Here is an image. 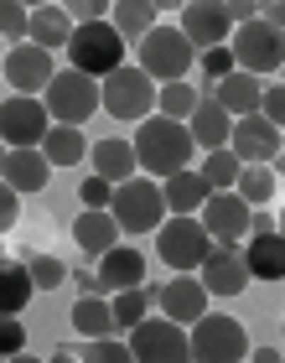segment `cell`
<instances>
[{
  "label": "cell",
  "mask_w": 285,
  "mask_h": 363,
  "mask_svg": "<svg viewBox=\"0 0 285 363\" xmlns=\"http://www.w3.org/2000/svg\"><path fill=\"white\" fill-rule=\"evenodd\" d=\"M135 167L150 177V182H166V177H177V172H187V156L197 151L192 135H187V125H177V120H166V114H156V120H140L135 130Z\"/></svg>",
  "instance_id": "1"
},
{
  "label": "cell",
  "mask_w": 285,
  "mask_h": 363,
  "mask_svg": "<svg viewBox=\"0 0 285 363\" xmlns=\"http://www.w3.org/2000/svg\"><path fill=\"white\" fill-rule=\"evenodd\" d=\"M68 62L73 73L83 78H109L125 68V37L114 31L109 21H89V26H73V42H68Z\"/></svg>",
  "instance_id": "2"
},
{
  "label": "cell",
  "mask_w": 285,
  "mask_h": 363,
  "mask_svg": "<svg viewBox=\"0 0 285 363\" xmlns=\"http://www.w3.org/2000/svg\"><path fill=\"white\" fill-rule=\"evenodd\" d=\"M197 68V52L192 42L181 37V26H156L150 37L140 42V73L150 84H187V73Z\"/></svg>",
  "instance_id": "3"
},
{
  "label": "cell",
  "mask_w": 285,
  "mask_h": 363,
  "mask_svg": "<svg viewBox=\"0 0 285 363\" xmlns=\"http://www.w3.org/2000/svg\"><path fill=\"white\" fill-rule=\"evenodd\" d=\"M114 223H120V234H145V228H161L166 223V192L161 182L150 177H130L125 187H114Z\"/></svg>",
  "instance_id": "4"
},
{
  "label": "cell",
  "mask_w": 285,
  "mask_h": 363,
  "mask_svg": "<svg viewBox=\"0 0 285 363\" xmlns=\"http://www.w3.org/2000/svg\"><path fill=\"white\" fill-rule=\"evenodd\" d=\"M187 348H192V363H244L249 358V333H244V322L208 311L203 322H192Z\"/></svg>",
  "instance_id": "5"
},
{
  "label": "cell",
  "mask_w": 285,
  "mask_h": 363,
  "mask_svg": "<svg viewBox=\"0 0 285 363\" xmlns=\"http://www.w3.org/2000/svg\"><path fill=\"white\" fill-rule=\"evenodd\" d=\"M156 255L172 270L192 275V270H203V259L213 255V234L203 228V218H166L156 228Z\"/></svg>",
  "instance_id": "6"
},
{
  "label": "cell",
  "mask_w": 285,
  "mask_h": 363,
  "mask_svg": "<svg viewBox=\"0 0 285 363\" xmlns=\"http://www.w3.org/2000/svg\"><path fill=\"white\" fill-rule=\"evenodd\" d=\"M228 52H233V68L249 73V78H259V73H280V68H285V37H280V31H270L264 21L233 26Z\"/></svg>",
  "instance_id": "7"
},
{
  "label": "cell",
  "mask_w": 285,
  "mask_h": 363,
  "mask_svg": "<svg viewBox=\"0 0 285 363\" xmlns=\"http://www.w3.org/2000/svg\"><path fill=\"white\" fill-rule=\"evenodd\" d=\"M42 104H47V114H52V125H73L78 130L83 120H94V114H99V84L68 68V73H57L52 84H47Z\"/></svg>",
  "instance_id": "8"
},
{
  "label": "cell",
  "mask_w": 285,
  "mask_h": 363,
  "mask_svg": "<svg viewBox=\"0 0 285 363\" xmlns=\"http://www.w3.org/2000/svg\"><path fill=\"white\" fill-rule=\"evenodd\" d=\"M99 104H104V114H114V120H145L150 109H156V84L135 68H120L109 73L104 84H99Z\"/></svg>",
  "instance_id": "9"
},
{
  "label": "cell",
  "mask_w": 285,
  "mask_h": 363,
  "mask_svg": "<svg viewBox=\"0 0 285 363\" xmlns=\"http://www.w3.org/2000/svg\"><path fill=\"white\" fill-rule=\"evenodd\" d=\"M47 130H52V114H47L42 99H6L0 104V140L6 151H42Z\"/></svg>",
  "instance_id": "10"
},
{
  "label": "cell",
  "mask_w": 285,
  "mask_h": 363,
  "mask_svg": "<svg viewBox=\"0 0 285 363\" xmlns=\"http://www.w3.org/2000/svg\"><path fill=\"white\" fill-rule=\"evenodd\" d=\"M130 353H135V363H192V348H187V333H181L177 322H140L130 327Z\"/></svg>",
  "instance_id": "11"
},
{
  "label": "cell",
  "mask_w": 285,
  "mask_h": 363,
  "mask_svg": "<svg viewBox=\"0 0 285 363\" xmlns=\"http://www.w3.org/2000/svg\"><path fill=\"white\" fill-rule=\"evenodd\" d=\"M6 78H11V89L21 94V99L47 94V84L57 78L52 52H42V47H31V42H16L11 52H6Z\"/></svg>",
  "instance_id": "12"
},
{
  "label": "cell",
  "mask_w": 285,
  "mask_h": 363,
  "mask_svg": "<svg viewBox=\"0 0 285 363\" xmlns=\"http://www.w3.org/2000/svg\"><path fill=\"white\" fill-rule=\"evenodd\" d=\"M228 151L244 161V167H270V156H280V130L264 120V114H249V120H233Z\"/></svg>",
  "instance_id": "13"
},
{
  "label": "cell",
  "mask_w": 285,
  "mask_h": 363,
  "mask_svg": "<svg viewBox=\"0 0 285 363\" xmlns=\"http://www.w3.org/2000/svg\"><path fill=\"white\" fill-rule=\"evenodd\" d=\"M228 6H208V0H192L181 11V37L192 42V52H213V47H228Z\"/></svg>",
  "instance_id": "14"
},
{
  "label": "cell",
  "mask_w": 285,
  "mask_h": 363,
  "mask_svg": "<svg viewBox=\"0 0 285 363\" xmlns=\"http://www.w3.org/2000/svg\"><path fill=\"white\" fill-rule=\"evenodd\" d=\"M249 208L239 192H213L208 203H203V228L213 234V244H233V239H244L249 234Z\"/></svg>",
  "instance_id": "15"
},
{
  "label": "cell",
  "mask_w": 285,
  "mask_h": 363,
  "mask_svg": "<svg viewBox=\"0 0 285 363\" xmlns=\"http://www.w3.org/2000/svg\"><path fill=\"white\" fill-rule=\"evenodd\" d=\"M249 286V265L239 244H213V255L203 259V291L208 296H239Z\"/></svg>",
  "instance_id": "16"
},
{
  "label": "cell",
  "mask_w": 285,
  "mask_h": 363,
  "mask_svg": "<svg viewBox=\"0 0 285 363\" xmlns=\"http://www.w3.org/2000/svg\"><path fill=\"white\" fill-rule=\"evenodd\" d=\"M99 286H104L109 296H120V291H135L145 286V255L140 250H130V244H114V250L99 259Z\"/></svg>",
  "instance_id": "17"
},
{
  "label": "cell",
  "mask_w": 285,
  "mask_h": 363,
  "mask_svg": "<svg viewBox=\"0 0 285 363\" xmlns=\"http://www.w3.org/2000/svg\"><path fill=\"white\" fill-rule=\"evenodd\" d=\"M156 306L166 311V322H203L208 317V291H203V280H166L161 296H156Z\"/></svg>",
  "instance_id": "18"
},
{
  "label": "cell",
  "mask_w": 285,
  "mask_h": 363,
  "mask_svg": "<svg viewBox=\"0 0 285 363\" xmlns=\"http://www.w3.org/2000/svg\"><path fill=\"white\" fill-rule=\"evenodd\" d=\"M187 135H192V145H203V151H228L233 114L218 104V99H203V104L192 109V120H187Z\"/></svg>",
  "instance_id": "19"
},
{
  "label": "cell",
  "mask_w": 285,
  "mask_h": 363,
  "mask_svg": "<svg viewBox=\"0 0 285 363\" xmlns=\"http://www.w3.org/2000/svg\"><path fill=\"white\" fill-rule=\"evenodd\" d=\"M161 192H166V213H172V218H197V213H203V203L213 197V187L203 182V172H177V177H166L161 182Z\"/></svg>",
  "instance_id": "20"
},
{
  "label": "cell",
  "mask_w": 285,
  "mask_h": 363,
  "mask_svg": "<svg viewBox=\"0 0 285 363\" xmlns=\"http://www.w3.org/2000/svg\"><path fill=\"white\" fill-rule=\"evenodd\" d=\"M89 161H94V177H104L109 187H125L130 177H140L130 140H99V145H89Z\"/></svg>",
  "instance_id": "21"
},
{
  "label": "cell",
  "mask_w": 285,
  "mask_h": 363,
  "mask_svg": "<svg viewBox=\"0 0 285 363\" xmlns=\"http://www.w3.org/2000/svg\"><path fill=\"white\" fill-rule=\"evenodd\" d=\"M47 156L42 151H0V182L16 192H42L47 187Z\"/></svg>",
  "instance_id": "22"
},
{
  "label": "cell",
  "mask_w": 285,
  "mask_h": 363,
  "mask_svg": "<svg viewBox=\"0 0 285 363\" xmlns=\"http://www.w3.org/2000/svg\"><path fill=\"white\" fill-rule=\"evenodd\" d=\"M73 239H78V250L89 255V259H104L114 244H120V223H114V213H89L83 208L78 213V223H73Z\"/></svg>",
  "instance_id": "23"
},
{
  "label": "cell",
  "mask_w": 285,
  "mask_h": 363,
  "mask_svg": "<svg viewBox=\"0 0 285 363\" xmlns=\"http://www.w3.org/2000/svg\"><path fill=\"white\" fill-rule=\"evenodd\" d=\"M26 42L52 52V47H68L73 42V16L62 6H31V26H26Z\"/></svg>",
  "instance_id": "24"
},
{
  "label": "cell",
  "mask_w": 285,
  "mask_h": 363,
  "mask_svg": "<svg viewBox=\"0 0 285 363\" xmlns=\"http://www.w3.org/2000/svg\"><path fill=\"white\" fill-rule=\"evenodd\" d=\"M244 265H249V280H285V239H280V228L249 239Z\"/></svg>",
  "instance_id": "25"
},
{
  "label": "cell",
  "mask_w": 285,
  "mask_h": 363,
  "mask_svg": "<svg viewBox=\"0 0 285 363\" xmlns=\"http://www.w3.org/2000/svg\"><path fill=\"white\" fill-rule=\"evenodd\" d=\"M218 104H223L233 120H249V114H259V99H264V84L259 78H249V73H228L223 84H218Z\"/></svg>",
  "instance_id": "26"
},
{
  "label": "cell",
  "mask_w": 285,
  "mask_h": 363,
  "mask_svg": "<svg viewBox=\"0 0 285 363\" xmlns=\"http://www.w3.org/2000/svg\"><path fill=\"white\" fill-rule=\"evenodd\" d=\"M31 296H37L31 270L21 265V259H0V317H21Z\"/></svg>",
  "instance_id": "27"
},
{
  "label": "cell",
  "mask_w": 285,
  "mask_h": 363,
  "mask_svg": "<svg viewBox=\"0 0 285 363\" xmlns=\"http://www.w3.org/2000/svg\"><path fill=\"white\" fill-rule=\"evenodd\" d=\"M73 327H78L89 342L114 337V306L104 301V296H78V301H73Z\"/></svg>",
  "instance_id": "28"
},
{
  "label": "cell",
  "mask_w": 285,
  "mask_h": 363,
  "mask_svg": "<svg viewBox=\"0 0 285 363\" xmlns=\"http://www.w3.org/2000/svg\"><path fill=\"white\" fill-rule=\"evenodd\" d=\"M42 156H47V167H73V161L89 156V140H83V130H73V125H52L47 140H42Z\"/></svg>",
  "instance_id": "29"
},
{
  "label": "cell",
  "mask_w": 285,
  "mask_h": 363,
  "mask_svg": "<svg viewBox=\"0 0 285 363\" xmlns=\"http://www.w3.org/2000/svg\"><path fill=\"white\" fill-rule=\"evenodd\" d=\"M109 26L120 31V37L145 42L150 31H156V6H150V0H120V6L109 11Z\"/></svg>",
  "instance_id": "30"
},
{
  "label": "cell",
  "mask_w": 285,
  "mask_h": 363,
  "mask_svg": "<svg viewBox=\"0 0 285 363\" xmlns=\"http://www.w3.org/2000/svg\"><path fill=\"white\" fill-rule=\"evenodd\" d=\"M156 296H161V286H135V291H120V296H114V327H125V333H130V327H140L145 322V311L150 306H156Z\"/></svg>",
  "instance_id": "31"
},
{
  "label": "cell",
  "mask_w": 285,
  "mask_h": 363,
  "mask_svg": "<svg viewBox=\"0 0 285 363\" xmlns=\"http://www.w3.org/2000/svg\"><path fill=\"white\" fill-rule=\"evenodd\" d=\"M156 104L166 109V120H177V125H187L192 120V109L203 104V94H197L192 84H166L161 94H156Z\"/></svg>",
  "instance_id": "32"
},
{
  "label": "cell",
  "mask_w": 285,
  "mask_h": 363,
  "mask_svg": "<svg viewBox=\"0 0 285 363\" xmlns=\"http://www.w3.org/2000/svg\"><path fill=\"white\" fill-rule=\"evenodd\" d=\"M239 172H244V161L233 156V151H213L208 161H203V182L213 192H233V182H239Z\"/></svg>",
  "instance_id": "33"
},
{
  "label": "cell",
  "mask_w": 285,
  "mask_h": 363,
  "mask_svg": "<svg viewBox=\"0 0 285 363\" xmlns=\"http://www.w3.org/2000/svg\"><path fill=\"white\" fill-rule=\"evenodd\" d=\"M21 265L31 270V286H37V291H62V286H68V265L52 259V255H26Z\"/></svg>",
  "instance_id": "34"
},
{
  "label": "cell",
  "mask_w": 285,
  "mask_h": 363,
  "mask_svg": "<svg viewBox=\"0 0 285 363\" xmlns=\"http://www.w3.org/2000/svg\"><path fill=\"white\" fill-rule=\"evenodd\" d=\"M233 192H239L244 203H270L275 197V172L270 167H244L239 182H233Z\"/></svg>",
  "instance_id": "35"
},
{
  "label": "cell",
  "mask_w": 285,
  "mask_h": 363,
  "mask_svg": "<svg viewBox=\"0 0 285 363\" xmlns=\"http://www.w3.org/2000/svg\"><path fill=\"white\" fill-rule=\"evenodd\" d=\"M78 363H135V353H130V342H120V337H99L78 353Z\"/></svg>",
  "instance_id": "36"
},
{
  "label": "cell",
  "mask_w": 285,
  "mask_h": 363,
  "mask_svg": "<svg viewBox=\"0 0 285 363\" xmlns=\"http://www.w3.org/2000/svg\"><path fill=\"white\" fill-rule=\"evenodd\" d=\"M26 26H31V11H21L16 0H0V37H11L16 42H26Z\"/></svg>",
  "instance_id": "37"
},
{
  "label": "cell",
  "mask_w": 285,
  "mask_h": 363,
  "mask_svg": "<svg viewBox=\"0 0 285 363\" xmlns=\"http://www.w3.org/2000/svg\"><path fill=\"white\" fill-rule=\"evenodd\" d=\"M78 197H83V208H89V213H104V208L114 203V187H109L104 177H89V182L78 187Z\"/></svg>",
  "instance_id": "38"
},
{
  "label": "cell",
  "mask_w": 285,
  "mask_h": 363,
  "mask_svg": "<svg viewBox=\"0 0 285 363\" xmlns=\"http://www.w3.org/2000/svg\"><path fill=\"white\" fill-rule=\"evenodd\" d=\"M16 353H26V327L16 317H0V358H16Z\"/></svg>",
  "instance_id": "39"
},
{
  "label": "cell",
  "mask_w": 285,
  "mask_h": 363,
  "mask_svg": "<svg viewBox=\"0 0 285 363\" xmlns=\"http://www.w3.org/2000/svg\"><path fill=\"white\" fill-rule=\"evenodd\" d=\"M259 114H264V120H270L275 130H285V84H270V89H264Z\"/></svg>",
  "instance_id": "40"
},
{
  "label": "cell",
  "mask_w": 285,
  "mask_h": 363,
  "mask_svg": "<svg viewBox=\"0 0 285 363\" xmlns=\"http://www.w3.org/2000/svg\"><path fill=\"white\" fill-rule=\"evenodd\" d=\"M16 213H21V192L0 182V234H6V228L16 223Z\"/></svg>",
  "instance_id": "41"
},
{
  "label": "cell",
  "mask_w": 285,
  "mask_h": 363,
  "mask_svg": "<svg viewBox=\"0 0 285 363\" xmlns=\"http://www.w3.org/2000/svg\"><path fill=\"white\" fill-rule=\"evenodd\" d=\"M68 16H73V26H89V21H104V6L99 0H73Z\"/></svg>",
  "instance_id": "42"
},
{
  "label": "cell",
  "mask_w": 285,
  "mask_h": 363,
  "mask_svg": "<svg viewBox=\"0 0 285 363\" xmlns=\"http://www.w3.org/2000/svg\"><path fill=\"white\" fill-rule=\"evenodd\" d=\"M228 21H233V26L259 21V6H255V0H233V6H228Z\"/></svg>",
  "instance_id": "43"
},
{
  "label": "cell",
  "mask_w": 285,
  "mask_h": 363,
  "mask_svg": "<svg viewBox=\"0 0 285 363\" xmlns=\"http://www.w3.org/2000/svg\"><path fill=\"white\" fill-rule=\"evenodd\" d=\"M249 234H275V218H270V213H249Z\"/></svg>",
  "instance_id": "44"
},
{
  "label": "cell",
  "mask_w": 285,
  "mask_h": 363,
  "mask_svg": "<svg viewBox=\"0 0 285 363\" xmlns=\"http://www.w3.org/2000/svg\"><path fill=\"white\" fill-rule=\"evenodd\" d=\"M285 353L280 348H270V342H264V348H255V353H249V363H280Z\"/></svg>",
  "instance_id": "45"
},
{
  "label": "cell",
  "mask_w": 285,
  "mask_h": 363,
  "mask_svg": "<svg viewBox=\"0 0 285 363\" xmlns=\"http://www.w3.org/2000/svg\"><path fill=\"white\" fill-rule=\"evenodd\" d=\"M47 363H78V353H73V348H57V353L47 358Z\"/></svg>",
  "instance_id": "46"
},
{
  "label": "cell",
  "mask_w": 285,
  "mask_h": 363,
  "mask_svg": "<svg viewBox=\"0 0 285 363\" xmlns=\"http://www.w3.org/2000/svg\"><path fill=\"white\" fill-rule=\"evenodd\" d=\"M6 363H47V358H31V353H16V358H6Z\"/></svg>",
  "instance_id": "47"
},
{
  "label": "cell",
  "mask_w": 285,
  "mask_h": 363,
  "mask_svg": "<svg viewBox=\"0 0 285 363\" xmlns=\"http://www.w3.org/2000/svg\"><path fill=\"white\" fill-rule=\"evenodd\" d=\"M280 172H285V130H280Z\"/></svg>",
  "instance_id": "48"
},
{
  "label": "cell",
  "mask_w": 285,
  "mask_h": 363,
  "mask_svg": "<svg viewBox=\"0 0 285 363\" xmlns=\"http://www.w3.org/2000/svg\"><path fill=\"white\" fill-rule=\"evenodd\" d=\"M275 228H280V239H285V208H280V218H275Z\"/></svg>",
  "instance_id": "49"
},
{
  "label": "cell",
  "mask_w": 285,
  "mask_h": 363,
  "mask_svg": "<svg viewBox=\"0 0 285 363\" xmlns=\"http://www.w3.org/2000/svg\"><path fill=\"white\" fill-rule=\"evenodd\" d=\"M0 363H6V358H0Z\"/></svg>",
  "instance_id": "50"
},
{
  "label": "cell",
  "mask_w": 285,
  "mask_h": 363,
  "mask_svg": "<svg viewBox=\"0 0 285 363\" xmlns=\"http://www.w3.org/2000/svg\"><path fill=\"white\" fill-rule=\"evenodd\" d=\"M280 73H285V68H280Z\"/></svg>",
  "instance_id": "51"
},
{
  "label": "cell",
  "mask_w": 285,
  "mask_h": 363,
  "mask_svg": "<svg viewBox=\"0 0 285 363\" xmlns=\"http://www.w3.org/2000/svg\"><path fill=\"white\" fill-rule=\"evenodd\" d=\"M280 363H285V358H280Z\"/></svg>",
  "instance_id": "52"
}]
</instances>
